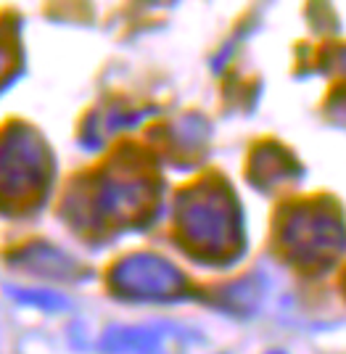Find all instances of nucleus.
<instances>
[{
	"instance_id": "obj_1",
	"label": "nucleus",
	"mask_w": 346,
	"mask_h": 354,
	"mask_svg": "<svg viewBox=\"0 0 346 354\" xmlns=\"http://www.w3.org/2000/svg\"><path fill=\"white\" fill-rule=\"evenodd\" d=\"M286 243L299 254L304 265L328 267L344 251L346 227L338 212L328 204L304 207L286 225Z\"/></svg>"
},
{
	"instance_id": "obj_2",
	"label": "nucleus",
	"mask_w": 346,
	"mask_h": 354,
	"mask_svg": "<svg viewBox=\"0 0 346 354\" xmlns=\"http://www.w3.org/2000/svg\"><path fill=\"white\" fill-rule=\"evenodd\" d=\"M117 283L122 291L137 299H162L177 291L180 275L156 257H133L119 267Z\"/></svg>"
},
{
	"instance_id": "obj_3",
	"label": "nucleus",
	"mask_w": 346,
	"mask_h": 354,
	"mask_svg": "<svg viewBox=\"0 0 346 354\" xmlns=\"http://www.w3.org/2000/svg\"><path fill=\"white\" fill-rule=\"evenodd\" d=\"M104 349L108 354H156L159 336L140 328H117L104 336Z\"/></svg>"
},
{
	"instance_id": "obj_4",
	"label": "nucleus",
	"mask_w": 346,
	"mask_h": 354,
	"mask_svg": "<svg viewBox=\"0 0 346 354\" xmlns=\"http://www.w3.org/2000/svg\"><path fill=\"white\" fill-rule=\"evenodd\" d=\"M270 354H283V352H270Z\"/></svg>"
}]
</instances>
